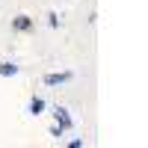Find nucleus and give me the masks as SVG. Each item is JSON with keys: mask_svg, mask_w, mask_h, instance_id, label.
Masks as SVG:
<instances>
[{"mask_svg": "<svg viewBox=\"0 0 148 148\" xmlns=\"http://www.w3.org/2000/svg\"><path fill=\"white\" fill-rule=\"evenodd\" d=\"M53 119H56V125L62 127V130H71V127H74V119L68 116L65 107H56V110H53Z\"/></svg>", "mask_w": 148, "mask_h": 148, "instance_id": "f257e3e1", "label": "nucleus"}, {"mask_svg": "<svg viewBox=\"0 0 148 148\" xmlns=\"http://www.w3.org/2000/svg\"><path fill=\"white\" fill-rule=\"evenodd\" d=\"M42 110H45V98H33V101H30V113L42 116Z\"/></svg>", "mask_w": 148, "mask_h": 148, "instance_id": "39448f33", "label": "nucleus"}, {"mask_svg": "<svg viewBox=\"0 0 148 148\" xmlns=\"http://www.w3.org/2000/svg\"><path fill=\"white\" fill-rule=\"evenodd\" d=\"M62 133H65V130H62V127H59V125H53V127H51V136H56V139H59V136H62Z\"/></svg>", "mask_w": 148, "mask_h": 148, "instance_id": "0eeeda50", "label": "nucleus"}, {"mask_svg": "<svg viewBox=\"0 0 148 148\" xmlns=\"http://www.w3.org/2000/svg\"><path fill=\"white\" fill-rule=\"evenodd\" d=\"M18 71H21V68H18L15 62H9V59H6V62H0V77H15Z\"/></svg>", "mask_w": 148, "mask_h": 148, "instance_id": "20e7f679", "label": "nucleus"}, {"mask_svg": "<svg viewBox=\"0 0 148 148\" xmlns=\"http://www.w3.org/2000/svg\"><path fill=\"white\" fill-rule=\"evenodd\" d=\"M47 24H51V27H59V15H56V12H51V15H47Z\"/></svg>", "mask_w": 148, "mask_h": 148, "instance_id": "423d86ee", "label": "nucleus"}, {"mask_svg": "<svg viewBox=\"0 0 148 148\" xmlns=\"http://www.w3.org/2000/svg\"><path fill=\"white\" fill-rule=\"evenodd\" d=\"M12 30H15V33H27V30H33V18H30V15L12 18Z\"/></svg>", "mask_w": 148, "mask_h": 148, "instance_id": "7ed1b4c3", "label": "nucleus"}, {"mask_svg": "<svg viewBox=\"0 0 148 148\" xmlns=\"http://www.w3.org/2000/svg\"><path fill=\"white\" fill-rule=\"evenodd\" d=\"M74 77L71 71H53V74H45V86H59V83H68Z\"/></svg>", "mask_w": 148, "mask_h": 148, "instance_id": "f03ea898", "label": "nucleus"}]
</instances>
